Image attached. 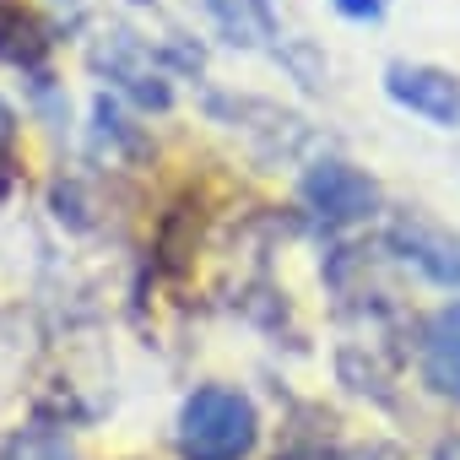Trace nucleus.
<instances>
[{"label":"nucleus","instance_id":"1","mask_svg":"<svg viewBox=\"0 0 460 460\" xmlns=\"http://www.w3.org/2000/svg\"><path fill=\"white\" fill-rule=\"evenodd\" d=\"M261 444V406L239 385H200L179 406V460H250Z\"/></svg>","mask_w":460,"mask_h":460},{"label":"nucleus","instance_id":"2","mask_svg":"<svg viewBox=\"0 0 460 460\" xmlns=\"http://www.w3.org/2000/svg\"><path fill=\"white\" fill-rule=\"evenodd\" d=\"M298 195H304V211L325 227V234H341V227H358V222L379 217V200H385L379 179L363 173V168L347 163V157H320V163H309Z\"/></svg>","mask_w":460,"mask_h":460},{"label":"nucleus","instance_id":"3","mask_svg":"<svg viewBox=\"0 0 460 460\" xmlns=\"http://www.w3.org/2000/svg\"><path fill=\"white\" fill-rule=\"evenodd\" d=\"M385 250L401 255L406 266H417L433 288L460 293V234L455 227H444V222H433L422 211H401L385 227Z\"/></svg>","mask_w":460,"mask_h":460},{"label":"nucleus","instance_id":"4","mask_svg":"<svg viewBox=\"0 0 460 460\" xmlns=\"http://www.w3.org/2000/svg\"><path fill=\"white\" fill-rule=\"evenodd\" d=\"M385 93L395 109L438 125V130H460V76L444 66H422V60H395L385 66Z\"/></svg>","mask_w":460,"mask_h":460},{"label":"nucleus","instance_id":"5","mask_svg":"<svg viewBox=\"0 0 460 460\" xmlns=\"http://www.w3.org/2000/svg\"><path fill=\"white\" fill-rule=\"evenodd\" d=\"M417 368H422V385H428L438 401H455V406H460V298H449L444 309H433V314L422 320Z\"/></svg>","mask_w":460,"mask_h":460},{"label":"nucleus","instance_id":"6","mask_svg":"<svg viewBox=\"0 0 460 460\" xmlns=\"http://www.w3.org/2000/svg\"><path fill=\"white\" fill-rule=\"evenodd\" d=\"M93 60H98V66L109 71V82H119L136 103H146V109H168V103H173V87H168V76L152 66V49L136 44L130 33H114Z\"/></svg>","mask_w":460,"mask_h":460},{"label":"nucleus","instance_id":"7","mask_svg":"<svg viewBox=\"0 0 460 460\" xmlns=\"http://www.w3.org/2000/svg\"><path fill=\"white\" fill-rule=\"evenodd\" d=\"M206 12H211L217 33L234 44V49H266L282 33L271 0H206Z\"/></svg>","mask_w":460,"mask_h":460},{"label":"nucleus","instance_id":"8","mask_svg":"<svg viewBox=\"0 0 460 460\" xmlns=\"http://www.w3.org/2000/svg\"><path fill=\"white\" fill-rule=\"evenodd\" d=\"M49 49L44 39V22L22 6H0V60L12 66H39V55Z\"/></svg>","mask_w":460,"mask_h":460},{"label":"nucleus","instance_id":"9","mask_svg":"<svg viewBox=\"0 0 460 460\" xmlns=\"http://www.w3.org/2000/svg\"><path fill=\"white\" fill-rule=\"evenodd\" d=\"M0 460H76V449L49 428H22L0 438Z\"/></svg>","mask_w":460,"mask_h":460},{"label":"nucleus","instance_id":"10","mask_svg":"<svg viewBox=\"0 0 460 460\" xmlns=\"http://www.w3.org/2000/svg\"><path fill=\"white\" fill-rule=\"evenodd\" d=\"M17 179V109L0 98V195Z\"/></svg>","mask_w":460,"mask_h":460},{"label":"nucleus","instance_id":"11","mask_svg":"<svg viewBox=\"0 0 460 460\" xmlns=\"http://www.w3.org/2000/svg\"><path fill=\"white\" fill-rule=\"evenodd\" d=\"M298 460H401V449H395V444H379V438H368V444H336V449H314V455H298Z\"/></svg>","mask_w":460,"mask_h":460},{"label":"nucleus","instance_id":"12","mask_svg":"<svg viewBox=\"0 0 460 460\" xmlns=\"http://www.w3.org/2000/svg\"><path fill=\"white\" fill-rule=\"evenodd\" d=\"M331 6H336L341 17H352V22H379L390 0H331Z\"/></svg>","mask_w":460,"mask_h":460},{"label":"nucleus","instance_id":"13","mask_svg":"<svg viewBox=\"0 0 460 460\" xmlns=\"http://www.w3.org/2000/svg\"><path fill=\"white\" fill-rule=\"evenodd\" d=\"M433 460H460V433H444V438L433 444Z\"/></svg>","mask_w":460,"mask_h":460}]
</instances>
